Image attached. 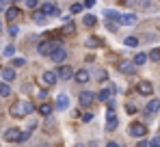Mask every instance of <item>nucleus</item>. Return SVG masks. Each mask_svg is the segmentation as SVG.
Here are the masks:
<instances>
[{
    "label": "nucleus",
    "mask_w": 160,
    "mask_h": 147,
    "mask_svg": "<svg viewBox=\"0 0 160 147\" xmlns=\"http://www.w3.org/2000/svg\"><path fill=\"white\" fill-rule=\"evenodd\" d=\"M106 28L110 30V33H117V28H119V24H115V22H106Z\"/></svg>",
    "instance_id": "7c9ffc66"
},
{
    "label": "nucleus",
    "mask_w": 160,
    "mask_h": 147,
    "mask_svg": "<svg viewBox=\"0 0 160 147\" xmlns=\"http://www.w3.org/2000/svg\"><path fill=\"white\" fill-rule=\"evenodd\" d=\"M74 30H76V28H74V24H67L65 28H63V33H65V35H72Z\"/></svg>",
    "instance_id": "473e14b6"
},
{
    "label": "nucleus",
    "mask_w": 160,
    "mask_h": 147,
    "mask_svg": "<svg viewBox=\"0 0 160 147\" xmlns=\"http://www.w3.org/2000/svg\"><path fill=\"white\" fill-rule=\"evenodd\" d=\"M106 147H119L117 143H106Z\"/></svg>",
    "instance_id": "ea45409f"
},
{
    "label": "nucleus",
    "mask_w": 160,
    "mask_h": 147,
    "mask_svg": "<svg viewBox=\"0 0 160 147\" xmlns=\"http://www.w3.org/2000/svg\"><path fill=\"white\" fill-rule=\"evenodd\" d=\"M54 106H56V108H58V110H65V108H67V106H69V98H67V95H65V93H61V95H58V98H56V104H54Z\"/></svg>",
    "instance_id": "4468645a"
},
{
    "label": "nucleus",
    "mask_w": 160,
    "mask_h": 147,
    "mask_svg": "<svg viewBox=\"0 0 160 147\" xmlns=\"http://www.w3.org/2000/svg\"><path fill=\"white\" fill-rule=\"evenodd\" d=\"M35 110V104L32 102H28V99H22V102H15V104H11V108H9V113H11V117H15V119H22V117H26Z\"/></svg>",
    "instance_id": "f257e3e1"
},
{
    "label": "nucleus",
    "mask_w": 160,
    "mask_h": 147,
    "mask_svg": "<svg viewBox=\"0 0 160 147\" xmlns=\"http://www.w3.org/2000/svg\"><path fill=\"white\" fill-rule=\"evenodd\" d=\"M123 43H126V46H130V48H136V46H138V39H136V37H126V39H123Z\"/></svg>",
    "instance_id": "5701e85b"
},
{
    "label": "nucleus",
    "mask_w": 160,
    "mask_h": 147,
    "mask_svg": "<svg viewBox=\"0 0 160 147\" xmlns=\"http://www.w3.org/2000/svg\"><path fill=\"white\" fill-rule=\"evenodd\" d=\"M9 35H11V37H18V35H20V28H18L15 24H11L9 26Z\"/></svg>",
    "instance_id": "bb28decb"
},
{
    "label": "nucleus",
    "mask_w": 160,
    "mask_h": 147,
    "mask_svg": "<svg viewBox=\"0 0 160 147\" xmlns=\"http://www.w3.org/2000/svg\"><path fill=\"white\" fill-rule=\"evenodd\" d=\"M35 22H37V24H43V22H46V15H43L41 11H37V13H35Z\"/></svg>",
    "instance_id": "a878e982"
},
{
    "label": "nucleus",
    "mask_w": 160,
    "mask_h": 147,
    "mask_svg": "<svg viewBox=\"0 0 160 147\" xmlns=\"http://www.w3.org/2000/svg\"><path fill=\"white\" fill-rule=\"evenodd\" d=\"M0 76H2V80L9 84V82H13V80H15V69H13V67H2Z\"/></svg>",
    "instance_id": "9d476101"
},
{
    "label": "nucleus",
    "mask_w": 160,
    "mask_h": 147,
    "mask_svg": "<svg viewBox=\"0 0 160 147\" xmlns=\"http://www.w3.org/2000/svg\"><path fill=\"white\" fill-rule=\"evenodd\" d=\"M84 26H95V18L93 15H84Z\"/></svg>",
    "instance_id": "cd10ccee"
},
{
    "label": "nucleus",
    "mask_w": 160,
    "mask_h": 147,
    "mask_svg": "<svg viewBox=\"0 0 160 147\" xmlns=\"http://www.w3.org/2000/svg\"><path fill=\"white\" fill-rule=\"evenodd\" d=\"M0 95H2V98H9V95H11V87H9L7 82H0Z\"/></svg>",
    "instance_id": "412c9836"
},
{
    "label": "nucleus",
    "mask_w": 160,
    "mask_h": 147,
    "mask_svg": "<svg viewBox=\"0 0 160 147\" xmlns=\"http://www.w3.org/2000/svg\"><path fill=\"white\" fill-rule=\"evenodd\" d=\"M37 98H39V99H46V89H39V91H37Z\"/></svg>",
    "instance_id": "e433bc0d"
},
{
    "label": "nucleus",
    "mask_w": 160,
    "mask_h": 147,
    "mask_svg": "<svg viewBox=\"0 0 160 147\" xmlns=\"http://www.w3.org/2000/svg\"><path fill=\"white\" fill-rule=\"evenodd\" d=\"M134 67H136V65H134L132 61H123V63L119 65V69L123 74H134Z\"/></svg>",
    "instance_id": "6ab92c4d"
},
{
    "label": "nucleus",
    "mask_w": 160,
    "mask_h": 147,
    "mask_svg": "<svg viewBox=\"0 0 160 147\" xmlns=\"http://www.w3.org/2000/svg\"><path fill=\"white\" fill-rule=\"evenodd\" d=\"M149 147H160V136H156V139L149 143Z\"/></svg>",
    "instance_id": "c9c22d12"
},
{
    "label": "nucleus",
    "mask_w": 160,
    "mask_h": 147,
    "mask_svg": "<svg viewBox=\"0 0 160 147\" xmlns=\"http://www.w3.org/2000/svg\"><path fill=\"white\" fill-rule=\"evenodd\" d=\"M93 99H95V95L91 91H80V95H78L80 106H89V104H93Z\"/></svg>",
    "instance_id": "423d86ee"
},
{
    "label": "nucleus",
    "mask_w": 160,
    "mask_h": 147,
    "mask_svg": "<svg viewBox=\"0 0 160 147\" xmlns=\"http://www.w3.org/2000/svg\"><path fill=\"white\" fill-rule=\"evenodd\" d=\"M110 95H112V89H102L98 93V99L100 102H110Z\"/></svg>",
    "instance_id": "aec40b11"
},
{
    "label": "nucleus",
    "mask_w": 160,
    "mask_h": 147,
    "mask_svg": "<svg viewBox=\"0 0 160 147\" xmlns=\"http://www.w3.org/2000/svg\"><path fill=\"white\" fill-rule=\"evenodd\" d=\"M147 58H149V54H145V52H138V54H134L132 63H134V65H138V67H141V65H145V61H147Z\"/></svg>",
    "instance_id": "f3484780"
},
{
    "label": "nucleus",
    "mask_w": 160,
    "mask_h": 147,
    "mask_svg": "<svg viewBox=\"0 0 160 147\" xmlns=\"http://www.w3.org/2000/svg\"><path fill=\"white\" fill-rule=\"evenodd\" d=\"M39 11H41L43 15H58V4H54V2H43Z\"/></svg>",
    "instance_id": "7ed1b4c3"
},
{
    "label": "nucleus",
    "mask_w": 160,
    "mask_h": 147,
    "mask_svg": "<svg viewBox=\"0 0 160 147\" xmlns=\"http://www.w3.org/2000/svg\"><path fill=\"white\" fill-rule=\"evenodd\" d=\"M11 65H13V67H22V65H26V61H24V58H13Z\"/></svg>",
    "instance_id": "c756f323"
},
{
    "label": "nucleus",
    "mask_w": 160,
    "mask_h": 147,
    "mask_svg": "<svg viewBox=\"0 0 160 147\" xmlns=\"http://www.w3.org/2000/svg\"><path fill=\"white\" fill-rule=\"evenodd\" d=\"M91 119H93V115H91V113H84V115H82V121H84V123H89Z\"/></svg>",
    "instance_id": "72a5a7b5"
},
{
    "label": "nucleus",
    "mask_w": 160,
    "mask_h": 147,
    "mask_svg": "<svg viewBox=\"0 0 160 147\" xmlns=\"http://www.w3.org/2000/svg\"><path fill=\"white\" fill-rule=\"evenodd\" d=\"M0 33H2V24H0Z\"/></svg>",
    "instance_id": "a19ab883"
},
{
    "label": "nucleus",
    "mask_w": 160,
    "mask_h": 147,
    "mask_svg": "<svg viewBox=\"0 0 160 147\" xmlns=\"http://www.w3.org/2000/svg\"><path fill=\"white\" fill-rule=\"evenodd\" d=\"M56 74H58V78H63V80H69L72 76H76V72H72V67H69V65H61Z\"/></svg>",
    "instance_id": "9b49d317"
},
{
    "label": "nucleus",
    "mask_w": 160,
    "mask_h": 147,
    "mask_svg": "<svg viewBox=\"0 0 160 147\" xmlns=\"http://www.w3.org/2000/svg\"><path fill=\"white\" fill-rule=\"evenodd\" d=\"M104 18H106V22H121V13H117V11H112V9H106L104 11Z\"/></svg>",
    "instance_id": "ddd939ff"
},
{
    "label": "nucleus",
    "mask_w": 160,
    "mask_h": 147,
    "mask_svg": "<svg viewBox=\"0 0 160 147\" xmlns=\"http://www.w3.org/2000/svg\"><path fill=\"white\" fill-rule=\"evenodd\" d=\"M50 58H52L54 63H63V61L67 58V50L63 48V46H61V48H56V50L52 52V56H50Z\"/></svg>",
    "instance_id": "6e6552de"
},
{
    "label": "nucleus",
    "mask_w": 160,
    "mask_h": 147,
    "mask_svg": "<svg viewBox=\"0 0 160 147\" xmlns=\"http://www.w3.org/2000/svg\"><path fill=\"white\" fill-rule=\"evenodd\" d=\"M76 82H80V84H84V82H89V78H91V74H89V69L87 67H80L78 72H76Z\"/></svg>",
    "instance_id": "1a4fd4ad"
},
{
    "label": "nucleus",
    "mask_w": 160,
    "mask_h": 147,
    "mask_svg": "<svg viewBox=\"0 0 160 147\" xmlns=\"http://www.w3.org/2000/svg\"><path fill=\"white\" fill-rule=\"evenodd\" d=\"M98 46H100V39L98 37H89L87 39V48H98Z\"/></svg>",
    "instance_id": "b1692460"
},
{
    "label": "nucleus",
    "mask_w": 160,
    "mask_h": 147,
    "mask_svg": "<svg viewBox=\"0 0 160 147\" xmlns=\"http://www.w3.org/2000/svg\"><path fill=\"white\" fill-rule=\"evenodd\" d=\"M2 54H4V56H13V54H15V48H13V46H7V48L2 50Z\"/></svg>",
    "instance_id": "c85d7f7f"
},
{
    "label": "nucleus",
    "mask_w": 160,
    "mask_h": 147,
    "mask_svg": "<svg viewBox=\"0 0 160 147\" xmlns=\"http://www.w3.org/2000/svg\"><path fill=\"white\" fill-rule=\"evenodd\" d=\"M136 147H149V143L145 139H141V141H136Z\"/></svg>",
    "instance_id": "f704fd0d"
},
{
    "label": "nucleus",
    "mask_w": 160,
    "mask_h": 147,
    "mask_svg": "<svg viewBox=\"0 0 160 147\" xmlns=\"http://www.w3.org/2000/svg\"><path fill=\"white\" fill-rule=\"evenodd\" d=\"M82 9H84V2H74V4H72V7H69V11H72V13H74V15H76V13H80V11H82Z\"/></svg>",
    "instance_id": "4be33fe9"
},
{
    "label": "nucleus",
    "mask_w": 160,
    "mask_h": 147,
    "mask_svg": "<svg viewBox=\"0 0 160 147\" xmlns=\"http://www.w3.org/2000/svg\"><path fill=\"white\" fill-rule=\"evenodd\" d=\"M26 7H28V9H35V7H37V2H35V0H28Z\"/></svg>",
    "instance_id": "4c0bfd02"
},
{
    "label": "nucleus",
    "mask_w": 160,
    "mask_h": 147,
    "mask_svg": "<svg viewBox=\"0 0 160 147\" xmlns=\"http://www.w3.org/2000/svg\"><path fill=\"white\" fill-rule=\"evenodd\" d=\"M136 91L141 93V95H152L154 93V87H152V82H147V80H143V82H138V87H136Z\"/></svg>",
    "instance_id": "39448f33"
},
{
    "label": "nucleus",
    "mask_w": 160,
    "mask_h": 147,
    "mask_svg": "<svg viewBox=\"0 0 160 147\" xmlns=\"http://www.w3.org/2000/svg\"><path fill=\"white\" fill-rule=\"evenodd\" d=\"M4 15H7V20H9V22H15V20H18V15H20V9H18V7H9Z\"/></svg>",
    "instance_id": "2eb2a0df"
},
{
    "label": "nucleus",
    "mask_w": 160,
    "mask_h": 147,
    "mask_svg": "<svg viewBox=\"0 0 160 147\" xmlns=\"http://www.w3.org/2000/svg\"><path fill=\"white\" fill-rule=\"evenodd\" d=\"M136 22H138V18H136L134 13H123V15H121V22H119V24H123V26H134Z\"/></svg>",
    "instance_id": "f8f14e48"
},
{
    "label": "nucleus",
    "mask_w": 160,
    "mask_h": 147,
    "mask_svg": "<svg viewBox=\"0 0 160 147\" xmlns=\"http://www.w3.org/2000/svg\"><path fill=\"white\" fill-rule=\"evenodd\" d=\"M145 110H147L149 115H156V113L160 110V102H158V99H152V102H147V108H145Z\"/></svg>",
    "instance_id": "a211bd4d"
},
{
    "label": "nucleus",
    "mask_w": 160,
    "mask_h": 147,
    "mask_svg": "<svg viewBox=\"0 0 160 147\" xmlns=\"http://www.w3.org/2000/svg\"><path fill=\"white\" fill-rule=\"evenodd\" d=\"M145 134H147V128H145L143 123H132V125H130V136H134V139L141 141Z\"/></svg>",
    "instance_id": "f03ea898"
},
{
    "label": "nucleus",
    "mask_w": 160,
    "mask_h": 147,
    "mask_svg": "<svg viewBox=\"0 0 160 147\" xmlns=\"http://www.w3.org/2000/svg\"><path fill=\"white\" fill-rule=\"evenodd\" d=\"M28 139H30V130H26V132H22V136H20V143H26Z\"/></svg>",
    "instance_id": "2f4dec72"
},
{
    "label": "nucleus",
    "mask_w": 160,
    "mask_h": 147,
    "mask_svg": "<svg viewBox=\"0 0 160 147\" xmlns=\"http://www.w3.org/2000/svg\"><path fill=\"white\" fill-rule=\"evenodd\" d=\"M41 80H43L46 87H52V84H56V80H58V74L56 72H43Z\"/></svg>",
    "instance_id": "0eeeda50"
},
{
    "label": "nucleus",
    "mask_w": 160,
    "mask_h": 147,
    "mask_svg": "<svg viewBox=\"0 0 160 147\" xmlns=\"http://www.w3.org/2000/svg\"><path fill=\"white\" fill-rule=\"evenodd\" d=\"M52 104H50V102H43V104H41V106H39V115H43V117H50V115H52Z\"/></svg>",
    "instance_id": "dca6fc26"
},
{
    "label": "nucleus",
    "mask_w": 160,
    "mask_h": 147,
    "mask_svg": "<svg viewBox=\"0 0 160 147\" xmlns=\"http://www.w3.org/2000/svg\"><path fill=\"white\" fill-rule=\"evenodd\" d=\"M76 147H82V145H76Z\"/></svg>",
    "instance_id": "79ce46f5"
},
{
    "label": "nucleus",
    "mask_w": 160,
    "mask_h": 147,
    "mask_svg": "<svg viewBox=\"0 0 160 147\" xmlns=\"http://www.w3.org/2000/svg\"><path fill=\"white\" fill-rule=\"evenodd\" d=\"M93 4H95V2H93V0H87V2H84V9H91V7H93Z\"/></svg>",
    "instance_id": "58836bf2"
},
{
    "label": "nucleus",
    "mask_w": 160,
    "mask_h": 147,
    "mask_svg": "<svg viewBox=\"0 0 160 147\" xmlns=\"http://www.w3.org/2000/svg\"><path fill=\"white\" fill-rule=\"evenodd\" d=\"M20 136H22V132H20L18 128H9V130L4 132V139H7L9 143H20Z\"/></svg>",
    "instance_id": "20e7f679"
},
{
    "label": "nucleus",
    "mask_w": 160,
    "mask_h": 147,
    "mask_svg": "<svg viewBox=\"0 0 160 147\" xmlns=\"http://www.w3.org/2000/svg\"><path fill=\"white\" fill-rule=\"evenodd\" d=\"M149 61H156V63L160 61V48H156V50L149 52Z\"/></svg>",
    "instance_id": "393cba45"
}]
</instances>
